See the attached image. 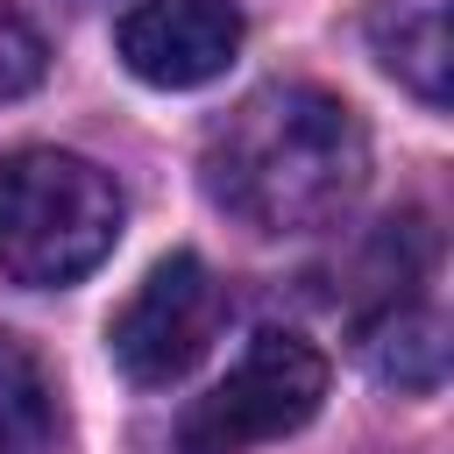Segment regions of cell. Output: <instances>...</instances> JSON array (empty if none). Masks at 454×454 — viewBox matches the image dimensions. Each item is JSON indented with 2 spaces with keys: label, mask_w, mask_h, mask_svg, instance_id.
<instances>
[{
  "label": "cell",
  "mask_w": 454,
  "mask_h": 454,
  "mask_svg": "<svg viewBox=\"0 0 454 454\" xmlns=\"http://www.w3.org/2000/svg\"><path fill=\"white\" fill-rule=\"evenodd\" d=\"M369 177V135L348 99L305 78L255 85L206 135V192L255 234H305L355 206Z\"/></svg>",
  "instance_id": "obj_1"
},
{
  "label": "cell",
  "mask_w": 454,
  "mask_h": 454,
  "mask_svg": "<svg viewBox=\"0 0 454 454\" xmlns=\"http://www.w3.org/2000/svg\"><path fill=\"white\" fill-rule=\"evenodd\" d=\"M121 184L71 149L0 156V270L28 291L92 277L121 241Z\"/></svg>",
  "instance_id": "obj_2"
},
{
  "label": "cell",
  "mask_w": 454,
  "mask_h": 454,
  "mask_svg": "<svg viewBox=\"0 0 454 454\" xmlns=\"http://www.w3.org/2000/svg\"><path fill=\"white\" fill-rule=\"evenodd\" d=\"M326 404V355L298 333H255L248 355L177 419V454H248L270 447Z\"/></svg>",
  "instance_id": "obj_3"
},
{
  "label": "cell",
  "mask_w": 454,
  "mask_h": 454,
  "mask_svg": "<svg viewBox=\"0 0 454 454\" xmlns=\"http://www.w3.org/2000/svg\"><path fill=\"white\" fill-rule=\"evenodd\" d=\"M220 319H227L220 277H213L199 255H163V262L135 284V298L114 312L106 348H114V362H121L128 383L163 390V383H177L184 369L206 362Z\"/></svg>",
  "instance_id": "obj_4"
},
{
  "label": "cell",
  "mask_w": 454,
  "mask_h": 454,
  "mask_svg": "<svg viewBox=\"0 0 454 454\" xmlns=\"http://www.w3.org/2000/svg\"><path fill=\"white\" fill-rule=\"evenodd\" d=\"M114 50L142 85L192 92L234 64L241 7L234 0H128L114 21Z\"/></svg>",
  "instance_id": "obj_5"
},
{
  "label": "cell",
  "mask_w": 454,
  "mask_h": 454,
  "mask_svg": "<svg viewBox=\"0 0 454 454\" xmlns=\"http://www.w3.org/2000/svg\"><path fill=\"white\" fill-rule=\"evenodd\" d=\"M362 362L383 390H440L447 376V319L433 305L390 298L376 319H362Z\"/></svg>",
  "instance_id": "obj_6"
},
{
  "label": "cell",
  "mask_w": 454,
  "mask_h": 454,
  "mask_svg": "<svg viewBox=\"0 0 454 454\" xmlns=\"http://www.w3.org/2000/svg\"><path fill=\"white\" fill-rule=\"evenodd\" d=\"M376 57L426 106H447V0H376L369 14Z\"/></svg>",
  "instance_id": "obj_7"
},
{
  "label": "cell",
  "mask_w": 454,
  "mask_h": 454,
  "mask_svg": "<svg viewBox=\"0 0 454 454\" xmlns=\"http://www.w3.org/2000/svg\"><path fill=\"white\" fill-rule=\"evenodd\" d=\"M57 447V390L28 340L0 333V454H50Z\"/></svg>",
  "instance_id": "obj_8"
},
{
  "label": "cell",
  "mask_w": 454,
  "mask_h": 454,
  "mask_svg": "<svg viewBox=\"0 0 454 454\" xmlns=\"http://www.w3.org/2000/svg\"><path fill=\"white\" fill-rule=\"evenodd\" d=\"M43 64H50L43 35H35L21 14H7V7H0V99H21V92L43 78Z\"/></svg>",
  "instance_id": "obj_9"
}]
</instances>
